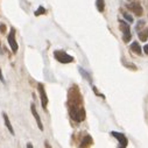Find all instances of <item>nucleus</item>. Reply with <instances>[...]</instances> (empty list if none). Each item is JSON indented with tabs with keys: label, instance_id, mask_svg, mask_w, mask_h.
<instances>
[{
	"label": "nucleus",
	"instance_id": "nucleus-4",
	"mask_svg": "<svg viewBox=\"0 0 148 148\" xmlns=\"http://www.w3.org/2000/svg\"><path fill=\"white\" fill-rule=\"evenodd\" d=\"M7 40H8V44H10V47H11L13 54H16V53H18V49H19V46H18V43H16V41H15V29H14V28L11 29V32H10V34H8Z\"/></svg>",
	"mask_w": 148,
	"mask_h": 148
},
{
	"label": "nucleus",
	"instance_id": "nucleus-6",
	"mask_svg": "<svg viewBox=\"0 0 148 148\" xmlns=\"http://www.w3.org/2000/svg\"><path fill=\"white\" fill-rule=\"evenodd\" d=\"M130 11H132L135 15H138V16H141L142 14H143V10H142V6L139 4V3H133V4H128L127 6H126Z\"/></svg>",
	"mask_w": 148,
	"mask_h": 148
},
{
	"label": "nucleus",
	"instance_id": "nucleus-15",
	"mask_svg": "<svg viewBox=\"0 0 148 148\" xmlns=\"http://www.w3.org/2000/svg\"><path fill=\"white\" fill-rule=\"evenodd\" d=\"M46 13H47V11L41 6V7L35 12V15H36V16H39V15H42V14H46Z\"/></svg>",
	"mask_w": 148,
	"mask_h": 148
},
{
	"label": "nucleus",
	"instance_id": "nucleus-8",
	"mask_svg": "<svg viewBox=\"0 0 148 148\" xmlns=\"http://www.w3.org/2000/svg\"><path fill=\"white\" fill-rule=\"evenodd\" d=\"M31 110H32V113H33V115H34V118H35V120H36V124H38L39 128L42 131V130H43V125H42V121H41V119H40V115H39V113H38L36 107H35L34 104L31 105Z\"/></svg>",
	"mask_w": 148,
	"mask_h": 148
},
{
	"label": "nucleus",
	"instance_id": "nucleus-3",
	"mask_svg": "<svg viewBox=\"0 0 148 148\" xmlns=\"http://www.w3.org/2000/svg\"><path fill=\"white\" fill-rule=\"evenodd\" d=\"M119 27H120V31L123 32V40H124V42L127 43L128 41H131V38H132L130 25L127 22H125L124 20H119Z\"/></svg>",
	"mask_w": 148,
	"mask_h": 148
},
{
	"label": "nucleus",
	"instance_id": "nucleus-20",
	"mask_svg": "<svg viewBox=\"0 0 148 148\" xmlns=\"http://www.w3.org/2000/svg\"><path fill=\"white\" fill-rule=\"evenodd\" d=\"M143 51H145V53L148 55V44H146V46L143 47Z\"/></svg>",
	"mask_w": 148,
	"mask_h": 148
},
{
	"label": "nucleus",
	"instance_id": "nucleus-7",
	"mask_svg": "<svg viewBox=\"0 0 148 148\" xmlns=\"http://www.w3.org/2000/svg\"><path fill=\"white\" fill-rule=\"evenodd\" d=\"M111 134L119 141V143H120V147H126L127 146V143H128V141H127V139H126V136L123 134V133H119V132H111Z\"/></svg>",
	"mask_w": 148,
	"mask_h": 148
},
{
	"label": "nucleus",
	"instance_id": "nucleus-1",
	"mask_svg": "<svg viewBox=\"0 0 148 148\" xmlns=\"http://www.w3.org/2000/svg\"><path fill=\"white\" fill-rule=\"evenodd\" d=\"M68 107L71 119H74L75 121H83L85 119V111L83 107L82 98L78 89L75 85L70 89L68 95Z\"/></svg>",
	"mask_w": 148,
	"mask_h": 148
},
{
	"label": "nucleus",
	"instance_id": "nucleus-17",
	"mask_svg": "<svg viewBox=\"0 0 148 148\" xmlns=\"http://www.w3.org/2000/svg\"><path fill=\"white\" fill-rule=\"evenodd\" d=\"M143 26H145V21H143V20L139 21V23H138V25H136V27H135V28H136V31H140V28H141V27H143Z\"/></svg>",
	"mask_w": 148,
	"mask_h": 148
},
{
	"label": "nucleus",
	"instance_id": "nucleus-10",
	"mask_svg": "<svg viewBox=\"0 0 148 148\" xmlns=\"http://www.w3.org/2000/svg\"><path fill=\"white\" fill-rule=\"evenodd\" d=\"M131 50L133 51V53H135L136 55H141V53H142V50H141V47H140V44L135 41V42H133L132 44H131Z\"/></svg>",
	"mask_w": 148,
	"mask_h": 148
},
{
	"label": "nucleus",
	"instance_id": "nucleus-19",
	"mask_svg": "<svg viewBox=\"0 0 148 148\" xmlns=\"http://www.w3.org/2000/svg\"><path fill=\"white\" fill-rule=\"evenodd\" d=\"M0 80H1L3 83L5 82V79H4V76H3V72H1V69H0Z\"/></svg>",
	"mask_w": 148,
	"mask_h": 148
},
{
	"label": "nucleus",
	"instance_id": "nucleus-16",
	"mask_svg": "<svg viewBox=\"0 0 148 148\" xmlns=\"http://www.w3.org/2000/svg\"><path fill=\"white\" fill-rule=\"evenodd\" d=\"M123 15H124V18H125L128 22H133V16H132V15H130L128 13H123Z\"/></svg>",
	"mask_w": 148,
	"mask_h": 148
},
{
	"label": "nucleus",
	"instance_id": "nucleus-5",
	"mask_svg": "<svg viewBox=\"0 0 148 148\" xmlns=\"http://www.w3.org/2000/svg\"><path fill=\"white\" fill-rule=\"evenodd\" d=\"M38 91H39V95H40V99H41L42 107L46 110V108H47V105H48V97H47V93H46L44 85H43L42 83H39V85H38Z\"/></svg>",
	"mask_w": 148,
	"mask_h": 148
},
{
	"label": "nucleus",
	"instance_id": "nucleus-2",
	"mask_svg": "<svg viewBox=\"0 0 148 148\" xmlns=\"http://www.w3.org/2000/svg\"><path fill=\"white\" fill-rule=\"evenodd\" d=\"M54 57H55V60H57L60 63H64V64L74 62V57L71 55H69L68 53H65L64 50H55Z\"/></svg>",
	"mask_w": 148,
	"mask_h": 148
},
{
	"label": "nucleus",
	"instance_id": "nucleus-21",
	"mask_svg": "<svg viewBox=\"0 0 148 148\" xmlns=\"http://www.w3.org/2000/svg\"><path fill=\"white\" fill-rule=\"evenodd\" d=\"M0 47H1V42H0Z\"/></svg>",
	"mask_w": 148,
	"mask_h": 148
},
{
	"label": "nucleus",
	"instance_id": "nucleus-9",
	"mask_svg": "<svg viewBox=\"0 0 148 148\" xmlns=\"http://www.w3.org/2000/svg\"><path fill=\"white\" fill-rule=\"evenodd\" d=\"M3 118H4V120H5V125H6V127L8 128L10 133H11L12 135H14V130H13V127H12L11 123H10V119H8L7 114H6V113H3Z\"/></svg>",
	"mask_w": 148,
	"mask_h": 148
},
{
	"label": "nucleus",
	"instance_id": "nucleus-18",
	"mask_svg": "<svg viewBox=\"0 0 148 148\" xmlns=\"http://www.w3.org/2000/svg\"><path fill=\"white\" fill-rule=\"evenodd\" d=\"M0 31H1V33H5V31H6V26H5L4 23L0 25Z\"/></svg>",
	"mask_w": 148,
	"mask_h": 148
},
{
	"label": "nucleus",
	"instance_id": "nucleus-13",
	"mask_svg": "<svg viewBox=\"0 0 148 148\" xmlns=\"http://www.w3.org/2000/svg\"><path fill=\"white\" fill-rule=\"evenodd\" d=\"M96 6H97V10L99 12H104V10H105V3H104V0H96Z\"/></svg>",
	"mask_w": 148,
	"mask_h": 148
},
{
	"label": "nucleus",
	"instance_id": "nucleus-12",
	"mask_svg": "<svg viewBox=\"0 0 148 148\" xmlns=\"http://www.w3.org/2000/svg\"><path fill=\"white\" fill-rule=\"evenodd\" d=\"M147 38H148V29H143V31L139 32V39H140V41L145 42V41H147Z\"/></svg>",
	"mask_w": 148,
	"mask_h": 148
},
{
	"label": "nucleus",
	"instance_id": "nucleus-14",
	"mask_svg": "<svg viewBox=\"0 0 148 148\" xmlns=\"http://www.w3.org/2000/svg\"><path fill=\"white\" fill-rule=\"evenodd\" d=\"M78 70H79V72L83 75V77H84L85 79H87L89 82H91V77H90V75H89L87 72H85V71L83 70V68H80V67H79V68H78Z\"/></svg>",
	"mask_w": 148,
	"mask_h": 148
},
{
	"label": "nucleus",
	"instance_id": "nucleus-11",
	"mask_svg": "<svg viewBox=\"0 0 148 148\" xmlns=\"http://www.w3.org/2000/svg\"><path fill=\"white\" fill-rule=\"evenodd\" d=\"M92 143H93L92 138H91L90 135H86V136L83 139V141H82V143H80V147H87V146H91Z\"/></svg>",
	"mask_w": 148,
	"mask_h": 148
}]
</instances>
